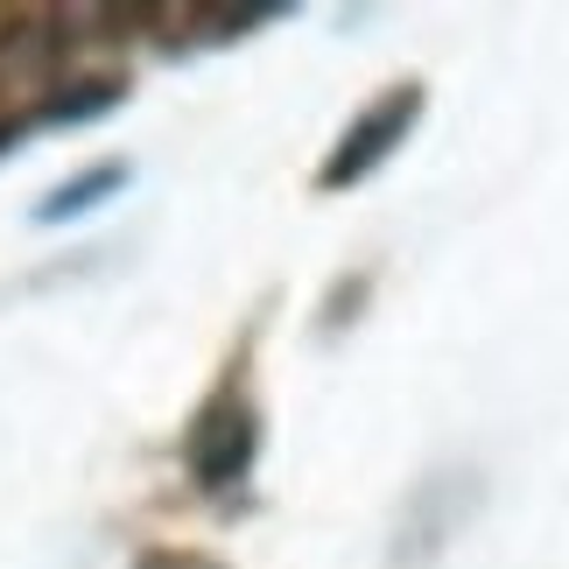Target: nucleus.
Wrapping results in <instances>:
<instances>
[{"mask_svg":"<svg viewBox=\"0 0 569 569\" xmlns=\"http://www.w3.org/2000/svg\"><path fill=\"white\" fill-rule=\"evenodd\" d=\"M422 113H429L422 78L387 84V92H380L373 106H359V113L345 120V134L331 141V156H323V169H317V190H323V197H345V190L373 183L380 169H387L393 156H401V141H415Z\"/></svg>","mask_w":569,"mask_h":569,"instance_id":"7ed1b4c3","label":"nucleus"},{"mask_svg":"<svg viewBox=\"0 0 569 569\" xmlns=\"http://www.w3.org/2000/svg\"><path fill=\"white\" fill-rule=\"evenodd\" d=\"M260 436H268L260 401H253L247 373L232 366V373L197 401L190 429H183V471H190V486L211 492V499L218 492H239L253 478V465H260Z\"/></svg>","mask_w":569,"mask_h":569,"instance_id":"f257e3e1","label":"nucleus"},{"mask_svg":"<svg viewBox=\"0 0 569 569\" xmlns=\"http://www.w3.org/2000/svg\"><path fill=\"white\" fill-rule=\"evenodd\" d=\"M127 177H134L127 162H92V169H78V177H63V183L42 197L29 218H36V226H71V218L99 211L106 197H120V190H127Z\"/></svg>","mask_w":569,"mask_h":569,"instance_id":"39448f33","label":"nucleus"},{"mask_svg":"<svg viewBox=\"0 0 569 569\" xmlns=\"http://www.w3.org/2000/svg\"><path fill=\"white\" fill-rule=\"evenodd\" d=\"M120 99H127V78H120V71H84V78H63V84H50V92H42L36 127H84V120H106Z\"/></svg>","mask_w":569,"mask_h":569,"instance_id":"20e7f679","label":"nucleus"},{"mask_svg":"<svg viewBox=\"0 0 569 569\" xmlns=\"http://www.w3.org/2000/svg\"><path fill=\"white\" fill-rule=\"evenodd\" d=\"M134 569H218V562H204V556H183V549H156V556H141Z\"/></svg>","mask_w":569,"mask_h":569,"instance_id":"423d86ee","label":"nucleus"},{"mask_svg":"<svg viewBox=\"0 0 569 569\" xmlns=\"http://www.w3.org/2000/svg\"><path fill=\"white\" fill-rule=\"evenodd\" d=\"M478 499H486L478 465H443V471L415 478V492L401 499V513H393V535H387L380 569H436V562L450 556V541L471 528Z\"/></svg>","mask_w":569,"mask_h":569,"instance_id":"f03ea898","label":"nucleus"}]
</instances>
